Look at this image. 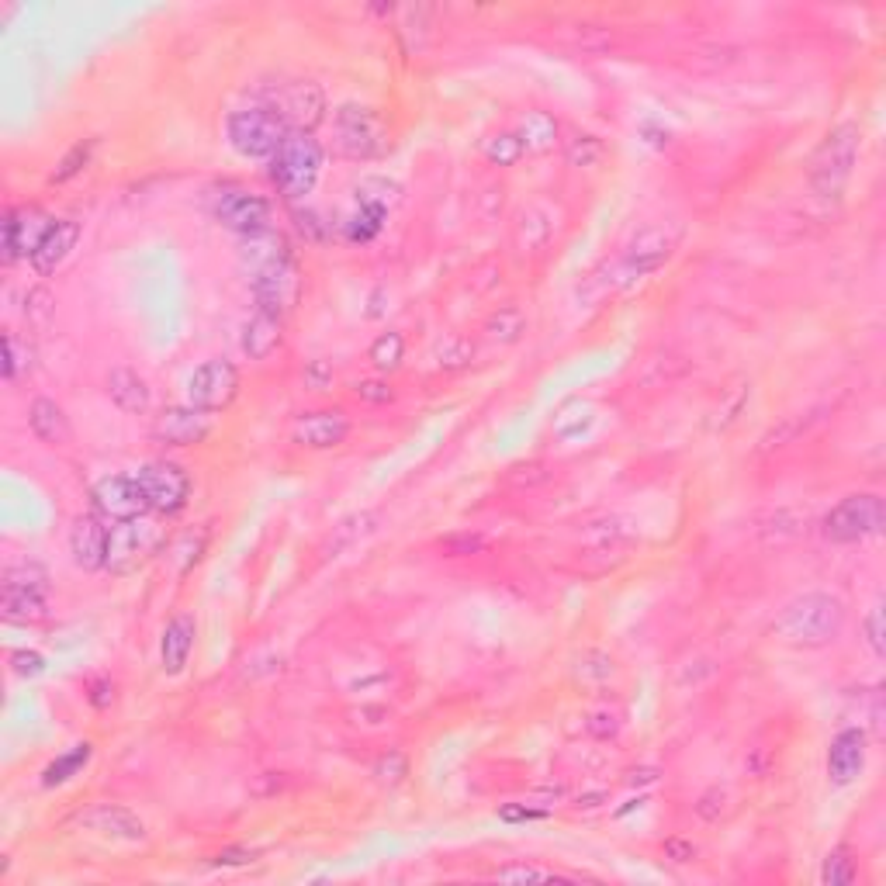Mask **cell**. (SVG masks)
<instances>
[{"instance_id": "1", "label": "cell", "mask_w": 886, "mask_h": 886, "mask_svg": "<svg viewBox=\"0 0 886 886\" xmlns=\"http://www.w3.org/2000/svg\"><path fill=\"white\" fill-rule=\"evenodd\" d=\"M842 627L845 606L828 592H803L772 620V634L790 648H828L831 641H838Z\"/></svg>"}, {"instance_id": "2", "label": "cell", "mask_w": 886, "mask_h": 886, "mask_svg": "<svg viewBox=\"0 0 886 886\" xmlns=\"http://www.w3.org/2000/svg\"><path fill=\"white\" fill-rule=\"evenodd\" d=\"M322 163H326V149L312 132H288V139L281 142V149L270 160V180H274L284 201L298 205L315 191Z\"/></svg>"}, {"instance_id": "3", "label": "cell", "mask_w": 886, "mask_h": 886, "mask_svg": "<svg viewBox=\"0 0 886 886\" xmlns=\"http://www.w3.org/2000/svg\"><path fill=\"white\" fill-rule=\"evenodd\" d=\"M862 149V132L855 122H845L828 132V139L817 146L814 160H810V184L821 198H838L845 191L848 177L855 170Z\"/></svg>"}, {"instance_id": "4", "label": "cell", "mask_w": 886, "mask_h": 886, "mask_svg": "<svg viewBox=\"0 0 886 886\" xmlns=\"http://www.w3.org/2000/svg\"><path fill=\"white\" fill-rule=\"evenodd\" d=\"M388 125L374 108L343 104L333 111V149L347 160H378L388 149Z\"/></svg>"}, {"instance_id": "5", "label": "cell", "mask_w": 886, "mask_h": 886, "mask_svg": "<svg viewBox=\"0 0 886 886\" xmlns=\"http://www.w3.org/2000/svg\"><path fill=\"white\" fill-rule=\"evenodd\" d=\"M225 139L243 160H274L281 142L288 139V129L267 104H253V108L232 111L225 122Z\"/></svg>"}, {"instance_id": "6", "label": "cell", "mask_w": 886, "mask_h": 886, "mask_svg": "<svg viewBox=\"0 0 886 886\" xmlns=\"http://www.w3.org/2000/svg\"><path fill=\"white\" fill-rule=\"evenodd\" d=\"M883 527H886V506L876 492L845 495L821 520V533L831 544H859V540L876 537Z\"/></svg>"}, {"instance_id": "7", "label": "cell", "mask_w": 886, "mask_h": 886, "mask_svg": "<svg viewBox=\"0 0 886 886\" xmlns=\"http://www.w3.org/2000/svg\"><path fill=\"white\" fill-rule=\"evenodd\" d=\"M163 544V527L156 516H139V520L115 523L108 533V565L104 572L111 575H132L135 568H142L156 554V547Z\"/></svg>"}, {"instance_id": "8", "label": "cell", "mask_w": 886, "mask_h": 886, "mask_svg": "<svg viewBox=\"0 0 886 886\" xmlns=\"http://www.w3.org/2000/svg\"><path fill=\"white\" fill-rule=\"evenodd\" d=\"M208 212H212V219L219 225L236 232L239 239L270 229V201L246 191L243 184L212 187V191H208Z\"/></svg>"}, {"instance_id": "9", "label": "cell", "mask_w": 886, "mask_h": 886, "mask_svg": "<svg viewBox=\"0 0 886 886\" xmlns=\"http://www.w3.org/2000/svg\"><path fill=\"white\" fill-rule=\"evenodd\" d=\"M267 108L284 122L288 132H315L326 122V94L312 80H284L267 90Z\"/></svg>"}, {"instance_id": "10", "label": "cell", "mask_w": 886, "mask_h": 886, "mask_svg": "<svg viewBox=\"0 0 886 886\" xmlns=\"http://www.w3.org/2000/svg\"><path fill=\"white\" fill-rule=\"evenodd\" d=\"M142 495H146L149 513L156 516H174L191 499V475L174 461H149L135 471Z\"/></svg>"}, {"instance_id": "11", "label": "cell", "mask_w": 886, "mask_h": 886, "mask_svg": "<svg viewBox=\"0 0 886 886\" xmlns=\"http://www.w3.org/2000/svg\"><path fill=\"white\" fill-rule=\"evenodd\" d=\"M679 236L682 232L675 229V225H644V229L627 243V250H623L620 277L623 281H637V277L655 274V270L665 267L668 257L675 253Z\"/></svg>"}, {"instance_id": "12", "label": "cell", "mask_w": 886, "mask_h": 886, "mask_svg": "<svg viewBox=\"0 0 886 886\" xmlns=\"http://www.w3.org/2000/svg\"><path fill=\"white\" fill-rule=\"evenodd\" d=\"M253 288V302H257L260 312H270L277 319H284L302 298V270H298L295 257L281 260V264L260 270V274L250 277Z\"/></svg>"}, {"instance_id": "13", "label": "cell", "mask_w": 886, "mask_h": 886, "mask_svg": "<svg viewBox=\"0 0 886 886\" xmlns=\"http://www.w3.org/2000/svg\"><path fill=\"white\" fill-rule=\"evenodd\" d=\"M239 395V371L229 360H205L187 378V405H198L205 412H222Z\"/></svg>"}, {"instance_id": "14", "label": "cell", "mask_w": 886, "mask_h": 886, "mask_svg": "<svg viewBox=\"0 0 886 886\" xmlns=\"http://www.w3.org/2000/svg\"><path fill=\"white\" fill-rule=\"evenodd\" d=\"M90 502H94V513L108 523H125V520H139V516L149 513L146 495H142L135 475H108L101 478L94 488H90Z\"/></svg>"}, {"instance_id": "15", "label": "cell", "mask_w": 886, "mask_h": 886, "mask_svg": "<svg viewBox=\"0 0 886 886\" xmlns=\"http://www.w3.org/2000/svg\"><path fill=\"white\" fill-rule=\"evenodd\" d=\"M52 222L56 219H49V215L35 205L11 208V212L4 215V246H0V250H4V267L18 264L21 257H32L45 239V232L52 229Z\"/></svg>"}, {"instance_id": "16", "label": "cell", "mask_w": 886, "mask_h": 886, "mask_svg": "<svg viewBox=\"0 0 886 886\" xmlns=\"http://www.w3.org/2000/svg\"><path fill=\"white\" fill-rule=\"evenodd\" d=\"M215 412H205L198 405H170L156 416L153 440L163 447H194L212 433Z\"/></svg>"}, {"instance_id": "17", "label": "cell", "mask_w": 886, "mask_h": 886, "mask_svg": "<svg viewBox=\"0 0 886 886\" xmlns=\"http://www.w3.org/2000/svg\"><path fill=\"white\" fill-rule=\"evenodd\" d=\"M350 437V416L343 409L302 412L291 426V440L305 450H333Z\"/></svg>"}, {"instance_id": "18", "label": "cell", "mask_w": 886, "mask_h": 886, "mask_svg": "<svg viewBox=\"0 0 886 886\" xmlns=\"http://www.w3.org/2000/svg\"><path fill=\"white\" fill-rule=\"evenodd\" d=\"M77 824L101 838H111V842H146L149 835L146 821L139 814H132L129 807H118V803H97V807H90L77 817Z\"/></svg>"}, {"instance_id": "19", "label": "cell", "mask_w": 886, "mask_h": 886, "mask_svg": "<svg viewBox=\"0 0 886 886\" xmlns=\"http://www.w3.org/2000/svg\"><path fill=\"white\" fill-rule=\"evenodd\" d=\"M866 769V731L862 727H845L831 738L828 748V779L835 786H848Z\"/></svg>"}, {"instance_id": "20", "label": "cell", "mask_w": 886, "mask_h": 886, "mask_svg": "<svg viewBox=\"0 0 886 886\" xmlns=\"http://www.w3.org/2000/svg\"><path fill=\"white\" fill-rule=\"evenodd\" d=\"M108 527L101 516H77L70 530V554L73 565L84 572H101L108 565Z\"/></svg>"}, {"instance_id": "21", "label": "cell", "mask_w": 886, "mask_h": 886, "mask_svg": "<svg viewBox=\"0 0 886 886\" xmlns=\"http://www.w3.org/2000/svg\"><path fill=\"white\" fill-rule=\"evenodd\" d=\"M77 239H80V222H73V219H56V222H52V229L45 232V239L39 243V250L32 253L35 274H39V277L56 274V270L66 264V257L73 253Z\"/></svg>"}, {"instance_id": "22", "label": "cell", "mask_w": 886, "mask_h": 886, "mask_svg": "<svg viewBox=\"0 0 886 886\" xmlns=\"http://www.w3.org/2000/svg\"><path fill=\"white\" fill-rule=\"evenodd\" d=\"M194 637H198V623H194L191 613H177L170 617V623L163 627L160 637V665L167 675H180L191 662L194 651Z\"/></svg>"}, {"instance_id": "23", "label": "cell", "mask_w": 886, "mask_h": 886, "mask_svg": "<svg viewBox=\"0 0 886 886\" xmlns=\"http://www.w3.org/2000/svg\"><path fill=\"white\" fill-rule=\"evenodd\" d=\"M291 250H288V239L281 236V232L274 229H264V232H253V236H243L239 239V264H243L246 274H260V270L281 264V260H288Z\"/></svg>"}, {"instance_id": "24", "label": "cell", "mask_w": 886, "mask_h": 886, "mask_svg": "<svg viewBox=\"0 0 886 886\" xmlns=\"http://www.w3.org/2000/svg\"><path fill=\"white\" fill-rule=\"evenodd\" d=\"M108 395H111V402H115L122 412H129V416L149 412V402H153L146 378H142L139 371H132V367H115V371L108 374Z\"/></svg>"}, {"instance_id": "25", "label": "cell", "mask_w": 886, "mask_h": 886, "mask_svg": "<svg viewBox=\"0 0 886 886\" xmlns=\"http://www.w3.org/2000/svg\"><path fill=\"white\" fill-rule=\"evenodd\" d=\"M28 426H32L35 437L49 443V447H59V443L73 437L70 416H66V409L56 399H35L32 409H28Z\"/></svg>"}, {"instance_id": "26", "label": "cell", "mask_w": 886, "mask_h": 886, "mask_svg": "<svg viewBox=\"0 0 886 886\" xmlns=\"http://www.w3.org/2000/svg\"><path fill=\"white\" fill-rule=\"evenodd\" d=\"M281 340H284L281 319L270 312L257 309L253 312V319L243 326V354L250 360H267L277 347H281Z\"/></svg>"}, {"instance_id": "27", "label": "cell", "mask_w": 886, "mask_h": 886, "mask_svg": "<svg viewBox=\"0 0 886 886\" xmlns=\"http://www.w3.org/2000/svg\"><path fill=\"white\" fill-rule=\"evenodd\" d=\"M0 613L7 623H42L49 617V596L28 589H4L0 585Z\"/></svg>"}, {"instance_id": "28", "label": "cell", "mask_w": 886, "mask_h": 886, "mask_svg": "<svg viewBox=\"0 0 886 886\" xmlns=\"http://www.w3.org/2000/svg\"><path fill=\"white\" fill-rule=\"evenodd\" d=\"M516 139L523 142V153H547V149H554V142H558V122H554V115H547V111L530 108L523 111L520 122H516Z\"/></svg>"}, {"instance_id": "29", "label": "cell", "mask_w": 886, "mask_h": 886, "mask_svg": "<svg viewBox=\"0 0 886 886\" xmlns=\"http://www.w3.org/2000/svg\"><path fill=\"white\" fill-rule=\"evenodd\" d=\"M402 184L385 174H371V177H360L354 187V198L357 205L364 208H381V212H392V208L402 205Z\"/></svg>"}, {"instance_id": "30", "label": "cell", "mask_w": 886, "mask_h": 886, "mask_svg": "<svg viewBox=\"0 0 886 886\" xmlns=\"http://www.w3.org/2000/svg\"><path fill=\"white\" fill-rule=\"evenodd\" d=\"M523 333H527V315H523V309H516V305H502L499 312H492L485 319V336L492 343H502V347L516 343Z\"/></svg>"}, {"instance_id": "31", "label": "cell", "mask_w": 886, "mask_h": 886, "mask_svg": "<svg viewBox=\"0 0 886 886\" xmlns=\"http://www.w3.org/2000/svg\"><path fill=\"white\" fill-rule=\"evenodd\" d=\"M606 156V146L599 135H589V132H572L565 139V163L575 170H589L596 167L599 160Z\"/></svg>"}, {"instance_id": "32", "label": "cell", "mask_w": 886, "mask_h": 886, "mask_svg": "<svg viewBox=\"0 0 886 886\" xmlns=\"http://www.w3.org/2000/svg\"><path fill=\"white\" fill-rule=\"evenodd\" d=\"M551 232H554L551 215H547L544 208H527V212L520 215V225H516V243H520V250L533 253L551 239Z\"/></svg>"}, {"instance_id": "33", "label": "cell", "mask_w": 886, "mask_h": 886, "mask_svg": "<svg viewBox=\"0 0 886 886\" xmlns=\"http://www.w3.org/2000/svg\"><path fill=\"white\" fill-rule=\"evenodd\" d=\"M35 367V347L28 340H21L18 333H4V378L18 381L25 374H32Z\"/></svg>"}, {"instance_id": "34", "label": "cell", "mask_w": 886, "mask_h": 886, "mask_svg": "<svg viewBox=\"0 0 886 886\" xmlns=\"http://www.w3.org/2000/svg\"><path fill=\"white\" fill-rule=\"evenodd\" d=\"M575 52H585V56H596V52L613 49V35L606 32L603 25H565V35H561Z\"/></svg>"}, {"instance_id": "35", "label": "cell", "mask_w": 886, "mask_h": 886, "mask_svg": "<svg viewBox=\"0 0 886 886\" xmlns=\"http://www.w3.org/2000/svg\"><path fill=\"white\" fill-rule=\"evenodd\" d=\"M49 572L39 561H21V565H11L4 572V589H28V592H45L49 596Z\"/></svg>"}, {"instance_id": "36", "label": "cell", "mask_w": 886, "mask_h": 886, "mask_svg": "<svg viewBox=\"0 0 886 886\" xmlns=\"http://www.w3.org/2000/svg\"><path fill=\"white\" fill-rule=\"evenodd\" d=\"M482 156L492 167H513L523 156V142L516 139V132H492L482 139Z\"/></svg>"}, {"instance_id": "37", "label": "cell", "mask_w": 886, "mask_h": 886, "mask_svg": "<svg viewBox=\"0 0 886 886\" xmlns=\"http://www.w3.org/2000/svg\"><path fill=\"white\" fill-rule=\"evenodd\" d=\"M90 752H94V748L84 741V745H77V748H70L66 755H59L56 762L42 772V786H59V783H66V779H73L90 762Z\"/></svg>"}, {"instance_id": "38", "label": "cell", "mask_w": 886, "mask_h": 886, "mask_svg": "<svg viewBox=\"0 0 886 886\" xmlns=\"http://www.w3.org/2000/svg\"><path fill=\"white\" fill-rule=\"evenodd\" d=\"M385 215H388V212H381V208H364V205H357V212L347 219V225H343V232H347L350 243H371V239L381 232V225H385Z\"/></svg>"}, {"instance_id": "39", "label": "cell", "mask_w": 886, "mask_h": 886, "mask_svg": "<svg viewBox=\"0 0 886 886\" xmlns=\"http://www.w3.org/2000/svg\"><path fill=\"white\" fill-rule=\"evenodd\" d=\"M367 357H371V364L378 367V371H395V367L402 364V357H405L402 333H381L378 340L371 343Z\"/></svg>"}, {"instance_id": "40", "label": "cell", "mask_w": 886, "mask_h": 886, "mask_svg": "<svg viewBox=\"0 0 886 886\" xmlns=\"http://www.w3.org/2000/svg\"><path fill=\"white\" fill-rule=\"evenodd\" d=\"M620 727H623V713L617 707H610V703L589 710V717H585V731L596 741H613L620 734Z\"/></svg>"}, {"instance_id": "41", "label": "cell", "mask_w": 886, "mask_h": 886, "mask_svg": "<svg viewBox=\"0 0 886 886\" xmlns=\"http://www.w3.org/2000/svg\"><path fill=\"white\" fill-rule=\"evenodd\" d=\"M821 883L824 886L855 883V862H852V855H848V848H835V852H828V859H824V866H821Z\"/></svg>"}, {"instance_id": "42", "label": "cell", "mask_w": 886, "mask_h": 886, "mask_svg": "<svg viewBox=\"0 0 886 886\" xmlns=\"http://www.w3.org/2000/svg\"><path fill=\"white\" fill-rule=\"evenodd\" d=\"M495 880L499 883H547V880H561L554 869H544V866H527V862H516V866H502L495 869Z\"/></svg>"}, {"instance_id": "43", "label": "cell", "mask_w": 886, "mask_h": 886, "mask_svg": "<svg viewBox=\"0 0 886 886\" xmlns=\"http://www.w3.org/2000/svg\"><path fill=\"white\" fill-rule=\"evenodd\" d=\"M440 551L443 558H471V554H482L485 551V537L482 533H447V537L440 540Z\"/></svg>"}, {"instance_id": "44", "label": "cell", "mask_w": 886, "mask_h": 886, "mask_svg": "<svg viewBox=\"0 0 886 886\" xmlns=\"http://www.w3.org/2000/svg\"><path fill=\"white\" fill-rule=\"evenodd\" d=\"M617 672V665H613V658L606 655V651H585L582 658H578V679L582 682H606L610 675Z\"/></svg>"}, {"instance_id": "45", "label": "cell", "mask_w": 886, "mask_h": 886, "mask_svg": "<svg viewBox=\"0 0 886 886\" xmlns=\"http://www.w3.org/2000/svg\"><path fill=\"white\" fill-rule=\"evenodd\" d=\"M52 312H56V298H52V291L45 288V284H39V288H32L25 295V319L32 322V326H45V322L52 319Z\"/></svg>"}, {"instance_id": "46", "label": "cell", "mask_w": 886, "mask_h": 886, "mask_svg": "<svg viewBox=\"0 0 886 886\" xmlns=\"http://www.w3.org/2000/svg\"><path fill=\"white\" fill-rule=\"evenodd\" d=\"M90 153H94V142H77V146L70 149V153L63 156V163L56 167V174H52V184H66L70 177H77L80 170L90 163Z\"/></svg>"}, {"instance_id": "47", "label": "cell", "mask_w": 886, "mask_h": 886, "mask_svg": "<svg viewBox=\"0 0 886 886\" xmlns=\"http://www.w3.org/2000/svg\"><path fill=\"white\" fill-rule=\"evenodd\" d=\"M475 357V347H471V340H464V336H447V340L440 343V367H447V371H457V367H464L468 360Z\"/></svg>"}, {"instance_id": "48", "label": "cell", "mask_w": 886, "mask_h": 886, "mask_svg": "<svg viewBox=\"0 0 886 886\" xmlns=\"http://www.w3.org/2000/svg\"><path fill=\"white\" fill-rule=\"evenodd\" d=\"M803 430H807V419H800V416H790V419H783V423H779V426H772V430L762 437V450H765V454H769V450H779V447H786V443H793V440H797Z\"/></svg>"}, {"instance_id": "49", "label": "cell", "mask_w": 886, "mask_h": 886, "mask_svg": "<svg viewBox=\"0 0 886 886\" xmlns=\"http://www.w3.org/2000/svg\"><path fill=\"white\" fill-rule=\"evenodd\" d=\"M374 776H378V783L385 786H399L405 776H409V762H405L402 752H385L374 762Z\"/></svg>"}, {"instance_id": "50", "label": "cell", "mask_w": 886, "mask_h": 886, "mask_svg": "<svg viewBox=\"0 0 886 886\" xmlns=\"http://www.w3.org/2000/svg\"><path fill=\"white\" fill-rule=\"evenodd\" d=\"M862 634H866V644L876 658L886 655V627H883V606H873L862 620Z\"/></svg>"}, {"instance_id": "51", "label": "cell", "mask_w": 886, "mask_h": 886, "mask_svg": "<svg viewBox=\"0 0 886 886\" xmlns=\"http://www.w3.org/2000/svg\"><path fill=\"white\" fill-rule=\"evenodd\" d=\"M371 523H374V516H354V520H347V523H340V527H336V533H333V540H329V551H343V547L347 544H354L357 537H364L367 530H371Z\"/></svg>"}, {"instance_id": "52", "label": "cell", "mask_w": 886, "mask_h": 886, "mask_svg": "<svg viewBox=\"0 0 886 886\" xmlns=\"http://www.w3.org/2000/svg\"><path fill=\"white\" fill-rule=\"evenodd\" d=\"M350 392H354L360 402H371V405H388L395 399L392 385H388V381H381V378H360V381H354V388H350Z\"/></svg>"}, {"instance_id": "53", "label": "cell", "mask_w": 886, "mask_h": 886, "mask_svg": "<svg viewBox=\"0 0 886 886\" xmlns=\"http://www.w3.org/2000/svg\"><path fill=\"white\" fill-rule=\"evenodd\" d=\"M696 814H700L703 821H710V824L720 821V817L727 814V790H724V786H710V790L696 800Z\"/></svg>"}, {"instance_id": "54", "label": "cell", "mask_w": 886, "mask_h": 886, "mask_svg": "<svg viewBox=\"0 0 886 886\" xmlns=\"http://www.w3.org/2000/svg\"><path fill=\"white\" fill-rule=\"evenodd\" d=\"M7 665H11V672L18 675V679H35V675L45 672V658L39 651H11Z\"/></svg>"}, {"instance_id": "55", "label": "cell", "mask_w": 886, "mask_h": 886, "mask_svg": "<svg viewBox=\"0 0 886 886\" xmlns=\"http://www.w3.org/2000/svg\"><path fill=\"white\" fill-rule=\"evenodd\" d=\"M302 378H305V388H312V392H326V388H333V367H329L326 360H309Z\"/></svg>"}, {"instance_id": "56", "label": "cell", "mask_w": 886, "mask_h": 886, "mask_svg": "<svg viewBox=\"0 0 886 886\" xmlns=\"http://www.w3.org/2000/svg\"><path fill=\"white\" fill-rule=\"evenodd\" d=\"M696 855H700V848L686 838H665V859H672L675 866H689V862H696Z\"/></svg>"}, {"instance_id": "57", "label": "cell", "mask_w": 886, "mask_h": 886, "mask_svg": "<svg viewBox=\"0 0 886 886\" xmlns=\"http://www.w3.org/2000/svg\"><path fill=\"white\" fill-rule=\"evenodd\" d=\"M295 219H298V229H302V236L305 239H312V243H322V239L329 236V225H322V219L315 212H309V208H298L295 212Z\"/></svg>"}, {"instance_id": "58", "label": "cell", "mask_w": 886, "mask_h": 886, "mask_svg": "<svg viewBox=\"0 0 886 886\" xmlns=\"http://www.w3.org/2000/svg\"><path fill=\"white\" fill-rule=\"evenodd\" d=\"M87 700L94 703L97 710L111 707V703H115V682H108V679H90V682H87Z\"/></svg>"}, {"instance_id": "59", "label": "cell", "mask_w": 886, "mask_h": 886, "mask_svg": "<svg viewBox=\"0 0 886 886\" xmlns=\"http://www.w3.org/2000/svg\"><path fill=\"white\" fill-rule=\"evenodd\" d=\"M540 817H547L544 810H533V807H527V803H506V807H499V821H506V824L540 821Z\"/></svg>"}, {"instance_id": "60", "label": "cell", "mask_w": 886, "mask_h": 886, "mask_svg": "<svg viewBox=\"0 0 886 886\" xmlns=\"http://www.w3.org/2000/svg\"><path fill=\"white\" fill-rule=\"evenodd\" d=\"M212 862L215 866H250V862H257V852L253 848H225Z\"/></svg>"}, {"instance_id": "61", "label": "cell", "mask_w": 886, "mask_h": 886, "mask_svg": "<svg viewBox=\"0 0 886 886\" xmlns=\"http://www.w3.org/2000/svg\"><path fill=\"white\" fill-rule=\"evenodd\" d=\"M509 478H513L516 485H537V482H547V471H544V464H520V468H513L509 471Z\"/></svg>"}, {"instance_id": "62", "label": "cell", "mask_w": 886, "mask_h": 886, "mask_svg": "<svg viewBox=\"0 0 886 886\" xmlns=\"http://www.w3.org/2000/svg\"><path fill=\"white\" fill-rule=\"evenodd\" d=\"M655 779H658L655 769H641V772H634V776H630V783H655Z\"/></svg>"}]
</instances>
